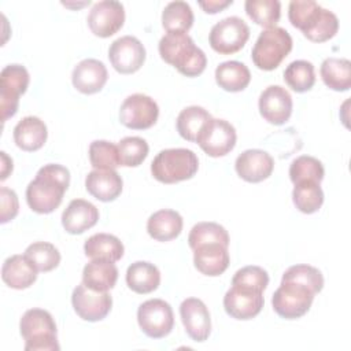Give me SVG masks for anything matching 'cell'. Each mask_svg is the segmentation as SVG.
<instances>
[{
    "instance_id": "cell-41",
    "label": "cell",
    "mask_w": 351,
    "mask_h": 351,
    "mask_svg": "<svg viewBox=\"0 0 351 351\" xmlns=\"http://www.w3.org/2000/svg\"><path fill=\"white\" fill-rule=\"evenodd\" d=\"M321 8L322 7L313 0H306V1L293 0L289 3V7H288L289 22L292 23L293 27L304 33L314 23Z\"/></svg>"
},
{
    "instance_id": "cell-5",
    "label": "cell",
    "mask_w": 351,
    "mask_h": 351,
    "mask_svg": "<svg viewBox=\"0 0 351 351\" xmlns=\"http://www.w3.org/2000/svg\"><path fill=\"white\" fill-rule=\"evenodd\" d=\"M292 37L285 29L278 26L265 29L259 33L251 51L252 62L261 70H274L292 51Z\"/></svg>"
},
{
    "instance_id": "cell-11",
    "label": "cell",
    "mask_w": 351,
    "mask_h": 351,
    "mask_svg": "<svg viewBox=\"0 0 351 351\" xmlns=\"http://www.w3.org/2000/svg\"><path fill=\"white\" fill-rule=\"evenodd\" d=\"M159 117L156 101L143 93L128 96L119 108V121L129 129L143 130L154 126Z\"/></svg>"
},
{
    "instance_id": "cell-31",
    "label": "cell",
    "mask_w": 351,
    "mask_h": 351,
    "mask_svg": "<svg viewBox=\"0 0 351 351\" xmlns=\"http://www.w3.org/2000/svg\"><path fill=\"white\" fill-rule=\"evenodd\" d=\"M293 185L292 200L296 208L304 214L317 213L324 203V192L319 182L306 180Z\"/></svg>"
},
{
    "instance_id": "cell-34",
    "label": "cell",
    "mask_w": 351,
    "mask_h": 351,
    "mask_svg": "<svg viewBox=\"0 0 351 351\" xmlns=\"http://www.w3.org/2000/svg\"><path fill=\"white\" fill-rule=\"evenodd\" d=\"M284 81L298 93L310 90L315 84L314 64L303 59L291 62L284 70Z\"/></svg>"
},
{
    "instance_id": "cell-37",
    "label": "cell",
    "mask_w": 351,
    "mask_h": 351,
    "mask_svg": "<svg viewBox=\"0 0 351 351\" xmlns=\"http://www.w3.org/2000/svg\"><path fill=\"white\" fill-rule=\"evenodd\" d=\"M37 271H51L60 263L59 250L47 241H36L30 244L23 254Z\"/></svg>"
},
{
    "instance_id": "cell-13",
    "label": "cell",
    "mask_w": 351,
    "mask_h": 351,
    "mask_svg": "<svg viewBox=\"0 0 351 351\" xmlns=\"http://www.w3.org/2000/svg\"><path fill=\"white\" fill-rule=\"evenodd\" d=\"M108 59L112 67L121 74H133L145 62V48L133 36H122L111 43Z\"/></svg>"
},
{
    "instance_id": "cell-26",
    "label": "cell",
    "mask_w": 351,
    "mask_h": 351,
    "mask_svg": "<svg viewBox=\"0 0 351 351\" xmlns=\"http://www.w3.org/2000/svg\"><path fill=\"white\" fill-rule=\"evenodd\" d=\"M182 217L170 208H163L154 213L147 221L148 234L158 241H170L182 230Z\"/></svg>"
},
{
    "instance_id": "cell-27",
    "label": "cell",
    "mask_w": 351,
    "mask_h": 351,
    "mask_svg": "<svg viewBox=\"0 0 351 351\" xmlns=\"http://www.w3.org/2000/svg\"><path fill=\"white\" fill-rule=\"evenodd\" d=\"M126 284L136 293H151L160 284V271L154 263L137 261L126 270Z\"/></svg>"
},
{
    "instance_id": "cell-18",
    "label": "cell",
    "mask_w": 351,
    "mask_h": 351,
    "mask_svg": "<svg viewBox=\"0 0 351 351\" xmlns=\"http://www.w3.org/2000/svg\"><path fill=\"white\" fill-rule=\"evenodd\" d=\"M236 173L247 182H261L269 178L274 169L271 155L263 149H245L234 162Z\"/></svg>"
},
{
    "instance_id": "cell-15",
    "label": "cell",
    "mask_w": 351,
    "mask_h": 351,
    "mask_svg": "<svg viewBox=\"0 0 351 351\" xmlns=\"http://www.w3.org/2000/svg\"><path fill=\"white\" fill-rule=\"evenodd\" d=\"M263 292L232 285L223 296V308L234 319H252L263 307Z\"/></svg>"
},
{
    "instance_id": "cell-46",
    "label": "cell",
    "mask_w": 351,
    "mask_h": 351,
    "mask_svg": "<svg viewBox=\"0 0 351 351\" xmlns=\"http://www.w3.org/2000/svg\"><path fill=\"white\" fill-rule=\"evenodd\" d=\"M233 1L232 0H208V1H199V5L203 8L204 12L207 14H217L230 5Z\"/></svg>"
},
{
    "instance_id": "cell-19",
    "label": "cell",
    "mask_w": 351,
    "mask_h": 351,
    "mask_svg": "<svg viewBox=\"0 0 351 351\" xmlns=\"http://www.w3.org/2000/svg\"><path fill=\"white\" fill-rule=\"evenodd\" d=\"M108 78L107 69L97 59H84L73 70L71 81L77 90L85 95L97 93L103 89Z\"/></svg>"
},
{
    "instance_id": "cell-24",
    "label": "cell",
    "mask_w": 351,
    "mask_h": 351,
    "mask_svg": "<svg viewBox=\"0 0 351 351\" xmlns=\"http://www.w3.org/2000/svg\"><path fill=\"white\" fill-rule=\"evenodd\" d=\"M47 125L38 117H25L14 128L15 144L27 152L40 149L47 141Z\"/></svg>"
},
{
    "instance_id": "cell-21",
    "label": "cell",
    "mask_w": 351,
    "mask_h": 351,
    "mask_svg": "<svg viewBox=\"0 0 351 351\" xmlns=\"http://www.w3.org/2000/svg\"><path fill=\"white\" fill-rule=\"evenodd\" d=\"M228 247L222 244H204L193 250L195 267L204 276H221L229 266Z\"/></svg>"
},
{
    "instance_id": "cell-10",
    "label": "cell",
    "mask_w": 351,
    "mask_h": 351,
    "mask_svg": "<svg viewBox=\"0 0 351 351\" xmlns=\"http://www.w3.org/2000/svg\"><path fill=\"white\" fill-rule=\"evenodd\" d=\"M140 329L151 339L167 336L174 326L171 306L162 299H149L140 304L137 310Z\"/></svg>"
},
{
    "instance_id": "cell-39",
    "label": "cell",
    "mask_w": 351,
    "mask_h": 351,
    "mask_svg": "<svg viewBox=\"0 0 351 351\" xmlns=\"http://www.w3.org/2000/svg\"><path fill=\"white\" fill-rule=\"evenodd\" d=\"M324 176L325 170L321 160L310 155L298 156L292 160L289 166V178L293 184L306 180L321 182L324 180Z\"/></svg>"
},
{
    "instance_id": "cell-43",
    "label": "cell",
    "mask_w": 351,
    "mask_h": 351,
    "mask_svg": "<svg viewBox=\"0 0 351 351\" xmlns=\"http://www.w3.org/2000/svg\"><path fill=\"white\" fill-rule=\"evenodd\" d=\"M281 281H295L299 282L307 288H310L314 293L321 292L324 287V277L322 273L310 265H293L288 267L284 274Z\"/></svg>"
},
{
    "instance_id": "cell-7",
    "label": "cell",
    "mask_w": 351,
    "mask_h": 351,
    "mask_svg": "<svg viewBox=\"0 0 351 351\" xmlns=\"http://www.w3.org/2000/svg\"><path fill=\"white\" fill-rule=\"evenodd\" d=\"M250 38L248 25L239 16H228L217 22L208 34L211 48L221 55L239 52Z\"/></svg>"
},
{
    "instance_id": "cell-38",
    "label": "cell",
    "mask_w": 351,
    "mask_h": 351,
    "mask_svg": "<svg viewBox=\"0 0 351 351\" xmlns=\"http://www.w3.org/2000/svg\"><path fill=\"white\" fill-rule=\"evenodd\" d=\"M89 162L99 170H115L121 166L118 145L107 140H95L89 145Z\"/></svg>"
},
{
    "instance_id": "cell-6",
    "label": "cell",
    "mask_w": 351,
    "mask_h": 351,
    "mask_svg": "<svg viewBox=\"0 0 351 351\" xmlns=\"http://www.w3.org/2000/svg\"><path fill=\"white\" fill-rule=\"evenodd\" d=\"M315 293L295 281H281L271 298L274 311L285 319H296L303 317L311 307Z\"/></svg>"
},
{
    "instance_id": "cell-17",
    "label": "cell",
    "mask_w": 351,
    "mask_h": 351,
    "mask_svg": "<svg viewBox=\"0 0 351 351\" xmlns=\"http://www.w3.org/2000/svg\"><path fill=\"white\" fill-rule=\"evenodd\" d=\"M180 315L186 335L193 341H204L211 333V318L207 306L197 298H188L180 304Z\"/></svg>"
},
{
    "instance_id": "cell-45",
    "label": "cell",
    "mask_w": 351,
    "mask_h": 351,
    "mask_svg": "<svg viewBox=\"0 0 351 351\" xmlns=\"http://www.w3.org/2000/svg\"><path fill=\"white\" fill-rule=\"evenodd\" d=\"M0 200H1V213H0V222L7 223L8 221L14 219L19 211V202L16 193L7 188H0Z\"/></svg>"
},
{
    "instance_id": "cell-33",
    "label": "cell",
    "mask_w": 351,
    "mask_h": 351,
    "mask_svg": "<svg viewBox=\"0 0 351 351\" xmlns=\"http://www.w3.org/2000/svg\"><path fill=\"white\" fill-rule=\"evenodd\" d=\"M193 11L186 1H171L162 12V25L166 32L186 33L193 25Z\"/></svg>"
},
{
    "instance_id": "cell-1",
    "label": "cell",
    "mask_w": 351,
    "mask_h": 351,
    "mask_svg": "<svg viewBox=\"0 0 351 351\" xmlns=\"http://www.w3.org/2000/svg\"><path fill=\"white\" fill-rule=\"evenodd\" d=\"M70 185V171L58 163L44 165L26 188V202L38 214L56 210Z\"/></svg>"
},
{
    "instance_id": "cell-36",
    "label": "cell",
    "mask_w": 351,
    "mask_h": 351,
    "mask_svg": "<svg viewBox=\"0 0 351 351\" xmlns=\"http://www.w3.org/2000/svg\"><path fill=\"white\" fill-rule=\"evenodd\" d=\"M244 8L256 25L266 29L274 27L281 16V3L278 0H247Z\"/></svg>"
},
{
    "instance_id": "cell-32",
    "label": "cell",
    "mask_w": 351,
    "mask_h": 351,
    "mask_svg": "<svg viewBox=\"0 0 351 351\" xmlns=\"http://www.w3.org/2000/svg\"><path fill=\"white\" fill-rule=\"evenodd\" d=\"M210 118H213L210 112L200 106L185 107L177 117V132L182 138L196 143L200 129Z\"/></svg>"
},
{
    "instance_id": "cell-4",
    "label": "cell",
    "mask_w": 351,
    "mask_h": 351,
    "mask_svg": "<svg viewBox=\"0 0 351 351\" xmlns=\"http://www.w3.org/2000/svg\"><path fill=\"white\" fill-rule=\"evenodd\" d=\"M199 169L196 154L186 148L162 149L151 163L155 180L163 184H176L192 178Z\"/></svg>"
},
{
    "instance_id": "cell-9",
    "label": "cell",
    "mask_w": 351,
    "mask_h": 351,
    "mask_svg": "<svg viewBox=\"0 0 351 351\" xmlns=\"http://www.w3.org/2000/svg\"><path fill=\"white\" fill-rule=\"evenodd\" d=\"M237 134L232 123L219 118H210L200 129L196 143L213 158L225 156L236 145Z\"/></svg>"
},
{
    "instance_id": "cell-3",
    "label": "cell",
    "mask_w": 351,
    "mask_h": 351,
    "mask_svg": "<svg viewBox=\"0 0 351 351\" xmlns=\"http://www.w3.org/2000/svg\"><path fill=\"white\" fill-rule=\"evenodd\" d=\"M19 330L26 351H58V329L51 313L43 308L25 311L19 321Z\"/></svg>"
},
{
    "instance_id": "cell-8",
    "label": "cell",
    "mask_w": 351,
    "mask_h": 351,
    "mask_svg": "<svg viewBox=\"0 0 351 351\" xmlns=\"http://www.w3.org/2000/svg\"><path fill=\"white\" fill-rule=\"evenodd\" d=\"M0 110L1 121L5 122L18 111L19 96L29 86L30 75L22 64H8L0 73Z\"/></svg>"
},
{
    "instance_id": "cell-44",
    "label": "cell",
    "mask_w": 351,
    "mask_h": 351,
    "mask_svg": "<svg viewBox=\"0 0 351 351\" xmlns=\"http://www.w3.org/2000/svg\"><path fill=\"white\" fill-rule=\"evenodd\" d=\"M269 284V274L261 266H244L239 269L233 278L232 285H240L245 288H251L259 292H263Z\"/></svg>"
},
{
    "instance_id": "cell-30",
    "label": "cell",
    "mask_w": 351,
    "mask_h": 351,
    "mask_svg": "<svg viewBox=\"0 0 351 351\" xmlns=\"http://www.w3.org/2000/svg\"><path fill=\"white\" fill-rule=\"evenodd\" d=\"M324 84L337 92L351 86V62L346 58H326L319 69Z\"/></svg>"
},
{
    "instance_id": "cell-14",
    "label": "cell",
    "mask_w": 351,
    "mask_h": 351,
    "mask_svg": "<svg viewBox=\"0 0 351 351\" xmlns=\"http://www.w3.org/2000/svg\"><path fill=\"white\" fill-rule=\"evenodd\" d=\"M90 32L101 38L115 34L125 22V8L119 1L103 0L93 4L88 14Z\"/></svg>"
},
{
    "instance_id": "cell-29",
    "label": "cell",
    "mask_w": 351,
    "mask_h": 351,
    "mask_svg": "<svg viewBox=\"0 0 351 351\" xmlns=\"http://www.w3.org/2000/svg\"><path fill=\"white\" fill-rule=\"evenodd\" d=\"M215 81L223 90L240 92L248 86L251 81V73L244 63L237 60H228L222 62L215 69Z\"/></svg>"
},
{
    "instance_id": "cell-47",
    "label": "cell",
    "mask_w": 351,
    "mask_h": 351,
    "mask_svg": "<svg viewBox=\"0 0 351 351\" xmlns=\"http://www.w3.org/2000/svg\"><path fill=\"white\" fill-rule=\"evenodd\" d=\"M0 155H1V177H0V180L4 181L8 177V174L12 171V159L8 158L4 151H1Z\"/></svg>"
},
{
    "instance_id": "cell-20",
    "label": "cell",
    "mask_w": 351,
    "mask_h": 351,
    "mask_svg": "<svg viewBox=\"0 0 351 351\" xmlns=\"http://www.w3.org/2000/svg\"><path fill=\"white\" fill-rule=\"evenodd\" d=\"M99 219V210L84 199H74L62 214V225L70 234H81L93 228Z\"/></svg>"
},
{
    "instance_id": "cell-35",
    "label": "cell",
    "mask_w": 351,
    "mask_h": 351,
    "mask_svg": "<svg viewBox=\"0 0 351 351\" xmlns=\"http://www.w3.org/2000/svg\"><path fill=\"white\" fill-rule=\"evenodd\" d=\"M222 244L229 245L228 230L217 222H197L189 232L188 244L192 250H196L204 244Z\"/></svg>"
},
{
    "instance_id": "cell-2",
    "label": "cell",
    "mask_w": 351,
    "mask_h": 351,
    "mask_svg": "<svg viewBox=\"0 0 351 351\" xmlns=\"http://www.w3.org/2000/svg\"><path fill=\"white\" fill-rule=\"evenodd\" d=\"M160 58L174 66L182 75L197 77L206 66V53L195 45L192 37L184 32H169L166 33L158 45Z\"/></svg>"
},
{
    "instance_id": "cell-28",
    "label": "cell",
    "mask_w": 351,
    "mask_h": 351,
    "mask_svg": "<svg viewBox=\"0 0 351 351\" xmlns=\"http://www.w3.org/2000/svg\"><path fill=\"white\" fill-rule=\"evenodd\" d=\"M85 255L90 259H106L117 262L123 256V244L122 241L108 233H96L92 234L84 244Z\"/></svg>"
},
{
    "instance_id": "cell-25",
    "label": "cell",
    "mask_w": 351,
    "mask_h": 351,
    "mask_svg": "<svg viewBox=\"0 0 351 351\" xmlns=\"http://www.w3.org/2000/svg\"><path fill=\"white\" fill-rule=\"evenodd\" d=\"M117 280L118 269L111 261L92 259L82 270V282L95 291L108 292L114 288Z\"/></svg>"
},
{
    "instance_id": "cell-12",
    "label": "cell",
    "mask_w": 351,
    "mask_h": 351,
    "mask_svg": "<svg viewBox=\"0 0 351 351\" xmlns=\"http://www.w3.org/2000/svg\"><path fill=\"white\" fill-rule=\"evenodd\" d=\"M71 304L80 318L96 322L107 317L112 306V298L108 292L95 291L81 282L73 291Z\"/></svg>"
},
{
    "instance_id": "cell-23",
    "label": "cell",
    "mask_w": 351,
    "mask_h": 351,
    "mask_svg": "<svg viewBox=\"0 0 351 351\" xmlns=\"http://www.w3.org/2000/svg\"><path fill=\"white\" fill-rule=\"evenodd\" d=\"M1 278L10 288L26 289L37 280V269L25 255H11L3 263Z\"/></svg>"
},
{
    "instance_id": "cell-16",
    "label": "cell",
    "mask_w": 351,
    "mask_h": 351,
    "mask_svg": "<svg viewBox=\"0 0 351 351\" xmlns=\"http://www.w3.org/2000/svg\"><path fill=\"white\" fill-rule=\"evenodd\" d=\"M292 106L289 92L280 85L267 86L258 101L261 115L271 125L285 123L292 114Z\"/></svg>"
},
{
    "instance_id": "cell-40",
    "label": "cell",
    "mask_w": 351,
    "mask_h": 351,
    "mask_svg": "<svg viewBox=\"0 0 351 351\" xmlns=\"http://www.w3.org/2000/svg\"><path fill=\"white\" fill-rule=\"evenodd\" d=\"M118 151H119L121 166L136 167L145 160L149 147L144 138L137 136H129V137H123L119 141Z\"/></svg>"
},
{
    "instance_id": "cell-42",
    "label": "cell",
    "mask_w": 351,
    "mask_h": 351,
    "mask_svg": "<svg viewBox=\"0 0 351 351\" xmlns=\"http://www.w3.org/2000/svg\"><path fill=\"white\" fill-rule=\"evenodd\" d=\"M337 30H339L337 16L326 8H321L314 23L303 34L313 43H324L335 37Z\"/></svg>"
},
{
    "instance_id": "cell-22",
    "label": "cell",
    "mask_w": 351,
    "mask_h": 351,
    "mask_svg": "<svg viewBox=\"0 0 351 351\" xmlns=\"http://www.w3.org/2000/svg\"><path fill=\"white\" fill-rule=\"evenodd\" d=\"M122 178L115 170L95 169L85 178L86 191L100 202H112L122 192Z\"/></svg>"
}]
</instances>
